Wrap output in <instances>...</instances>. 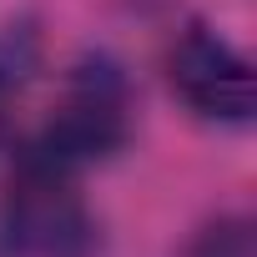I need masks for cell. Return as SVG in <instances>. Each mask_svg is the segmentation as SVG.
I'll return each mask as SVG.
<instances>
[{"instance_id":"obj_2","label":"cell","mask_w":257,"mask_h":257,"mask_svg":"<svg viewBox=\"0 0 257 257\" xmlns=\"http://www.w3.org/2000/svg\"><path fill=\"white\" fill-rule=\"evenodd\" d=\"M126 137H132V81H126V71L111 56L76 61L36 147H46L71 172H81L121 152Z\"/></svg>"},{"instance_id":"obj_6","label":"cell","mask_w":257,"mask_h":257,"mask_svg":"<svg viewBox=\"0 0 257 257\" xmlns=\"http://www.w3.org/2000/svg\"><path fill=\"white\" fill-rule=\"evenodd\" d=\"M0 137H6V111H0Z\"/></svg>"},{"instance_id":"obj_5","label":"cell","mask_w":257,"mask_h":257,"mask_svg":"<svg viewBox=\"0 0 257 257\" xmlns=\"http://www.w3.org/2000/svg\"><path fill=\"white\" fill-rule=\"evenodd\" d=\"M192 257H252V232H247V222H217V227H207L197 242H192Z\"/></svg>"},{"instance_id":"obj_4","label":"cell","mask_w":257,"mask_h":257,"mask_svg":"<svg viewBox=\"0 0 257 257\" xmlns=\"http://www.w3.org/2000/svg\"><path fill=\"white\" fill-rule=\"evenodd\" d=\"M41 71V26L31 16L0 26V111H11V101L36 81Z\"/></svg>"},{"instance_id":"obj_3","label":"cell","mask_w":257,"mask_h":257,"mask_svg":"<svg viewBox=\"0 0 257 257\" xmlns=\"http://www.w3.org/2000/svg\"><path fill=\"white\" fill-rule=\"evenodd\" d=\"M167 76L177 86V96L212 121H247L257 106V76L247 66V56L217 36L212 26H187L167 56Z\"/></svg>"},{"instance_id":"obj_1","label":"cell","mask_w":257,"mask_h":257,"mask_svg":"<svg viewBox=\"0 0 257 257\" xmlns=\"http://www.w3.org/2000/svg\"><path fill=\"white\" fill-rule=\"evenodd\" d=\"M81 172L26 142L0 192V242L11 257H86L96 247L91 207L76 187Z\"/></svg>"}]
</instances>
